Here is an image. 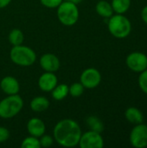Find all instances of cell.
<instances>
[{"mask_svg": "<svg viewBox=\"0 0 147 148\" xmlns=\"http://www.w3.org/2000/svg\"><path fill=\"white\" fill-rule=\"evenodd\" d=\"M27 130L29 134L35 137H41L44 134L46 127L44 122L40 118H31L27 123Z\"/></svg>", "mask_w": 147, "mask_h": 148, "instance_id": "4fadbf2b", "label": "cell"}, {"mask_svg": "<svg viewBox=\"0 0 147 148\" xmlns=\"http://www.w3.org/2000/svg\"><path fill=\"white\" fill-rule=\"evenodd\" d=\"M126 64L130 70L140 73L147 69V56L139 51L132 52L126 56Z\"/></svg>", "mask_w": 147, "mask_h": 148, "instance_id": "52a82bcc", "label": "cell"}, {"mask_svg": "<svg viewBox=\"0 0 147 148\" xmlns=\"http://www.w3.org/2000/svg\"><path fill=\"white\" fill-rule=\"evenodd\" d=\"M141 18H142V20H143V22L147 24V5H146L143 9H142V10H141Z\"/></svg>", "mask_w": 147, "mask_h": 148, "instance_id": "4316f807", "label": "cell"}, {"mask_svg": "<svg viewBox=\"0 0 147 148\" xmlns=\"http://www.w3.org/2000/svg\"><path fill=\"white\" fill-rule=\"evenodd\" d=\"M63 1H67V2H70V3H73L78 4V3H81V1H82V0H63Z\"/></svg>", "mask_w": 147, "mask_h": 148, "instance_id": "f1b7e54d", "label": "cell"}, {"mask_svg": "<svg viewBox=\"0 0 147 148\" xmlns=\"http://www.w3.org/2000/svg\"><path fill=\"white\" fill-rule=\"evenodd\" d=\"M21 147L23 148H40L41 145L37 137L30 135V136L26 137L23 140Z\"/></svg>", "mask_w": 147, "mask_h": 148, "instance_id": "44dd1931", "label": "cell"}, {"mask_svg": "<svg viewBox=\"0 0 147 148\" xmlns=\"http://www.w3.org/2000/svg\"><path fill=\"white\" fill-rule=\"evenodd\" d=\"M85 88L81 82H75L70 85L68 94L73 97H80L83 95Z\"/></svg>", "mask_w": 147, "mask_h": 148, "instance_id": "7402d4cb", "label": "cell"}, {"mask_svg": "<svg viewBox=\"0 0 147 148\" xmlns=\"http://www.w3.org/2000/svg\"><path fill=\"white\" fill-rule=\"evenodd\" d=\"M39 63L41 68L46 72H56L61 65L59 58L51 53H46L40 57Z\"/></svg>", "mask_w": 147, "mask_h": 148, "instance_id": "30bf717a", "label": "cell"}, {"mask_svg": "<svg viewBox=\"0 0 147 148\" xmlns=\"http://www.w3.org/2000/svg\"><path fill=\"white\" fill-rule=\"evenodd\" d=\"M8 40L10 42V43L12 46H17V45H21L23 42L24 40V36H23V33L22 32L21 29H13L8 36Z\"/></svg>", "mask_w": 147, "mask_h": 148, "instance_id": "ffe728a7", "label": "cell"}, {"mask_svg": "<svg viewBox=\"0 0 147 148\" xmlns=\"http://www.w3.org/2000/svg\"><path fill=\"white\" fill-rule=\"evenodd\" d=\"M125 117L128 122L134 124V125L143 123V121H144L143 113L135 107L128 108L125 112Z\"/></svg>", "mask_w": 147, "mask_h": 148, "instance_id": "5bb4252c", "label": "cell"}, {"mask_svg": "<svg viewBox=\"0 0 147 148\" xmlns=\"http://www.w3.org/2000/svg\"><path fill=\"white\" fill-rule=\"evenodd\" d=\"M0 87L3 92L7 95H16L20 91V84L18 81L10 75L5 76L1 80Z\"/></svg>", "mask_w": 147, "mask_h": 148, "instance_id": "7c38bea8", "label": "cell"}, {"mask_svg": "<svg viewBox=\"0 0 147 148\" xmlns=\"http://www.w3.org/2000/svg\"><path fill=\"white\" fill-rule=\"evenodd\" d=\"M129 141L132 147L145 148L147 147V125L139 123L135 125L129 135Z\"/></svg>", "mask_w": 147, "mask_h": 148, "instance_id": "8992f818", "label": "cell"}, {"mask_svg": "<svg viewBox=\"0 0 147 148\" xmlns=\"http://www.w3.org/2000/svg\"><path fill=\"white\" fill-rule=\"evenodd\" d=\"M10 57L16 65L29 67L35 63L36 54L31 48L21 44L12 47L10 52Z\"/></svg>", "mask_w": 147, "mask_h": 148, "instance_id": "3957f363", "label": "cell"}, {"mask_svg": "<svg viewBox=\"0 0 147 148\" xmlns=\"http://www.w3.org/2000/svg\"><path fill=\"white\" fill-rule=\"evenodd\" d=\"M107 28L113 36L118 39H124L131 34L132 23L124 14H116L108 18Z\"/></svg>", "mask_w": 147, "mask_h": 148, "instance_id": "7a4b0ae2", "label": "cell"}, {"mask_svg": "<svg viewBox=\"0 0 147 148\" xmlns=\"http://www.w3.org/2000/svg\"><path fill=\"white\" fill-rule=\"evenodd\" d=\"M63 0H40L41 3L47 7V8H51V9H54V8H57L62 3Z\"/></svg>", "mask_w": 147, "mask_h": 148, "instance_id": "d4e9b609", "label": "cell"}, {"mask_svg": "<svg viewBox=\"0 0 147 148\" xmlns=\"http://www.w3.org/2000/svg\"><path fill=\"white\" fill-rule=\"evenodd\" d=\"M101 82V72L94 68H88L82 71L80 76V82L85 88L93 89L97 88Z\"/></svg>", "mask_w": 147, "mask_h": 148, "instance_id": "ba28073f", "label": "cell"}, {"mask_svg": "<svg viewBox=\"0 0 147 148\" xmlns=\"http://www.w3.org/2000/svg\"><path fill=\"white\" fill-rule=\"evenodd\" d=\"M23 108V100L18 95H11L0 101V117L10 119L20 113Z\"/></svg>", "mask_w": 147, "mask_h": 148, "instance_id": "277c9868", "label": "cell"}, {"mask_svg": "<svg viewBox=\"0 0 147 148\" xmlns=\"http://www.w3.org/2000/svg\"><path fill=\"white\" fill-rule=\"evenodd\" d=\"M11 0H0V9H3L10 4Z\"/></svg>", "mask_w": 147, "mask_h": 148, "instance_id": "83f0119b", "label": "cell"}, {"mask_svg": "<svg viewBox=\"0 0 147 148\" xmlns=\"http://www.w3.org/2000/svg\"><path fill=\"white\" fill-rule=\"evenodd\" d=\"M51 92L53 99L60 101L64 100L68 96L69 92V87L67 84H57Z\"/></svg>", "mask_w": 147, "mask_h": 148, "instance_id": "e0dca14e", "label": "cell"}, {"mask_svg": "<svg viewBox=\"0 0 147 148\" xmlns=\"http://www.w3.org/2000/svg\"><path fill=\"white\" fill-rule=\"evenodd\" d=\"M41 139L39 140V141H40V145H41V147H51L52 145H53V143H54V139L51 137V136H49V135H42L41 137H40Z\"/></svg>", "mask_w": 147, "mask_h": 148, "instance_id": "cb8c5ba5", "label": "cell"}, {"mask_svg": "<svg viewBox=\"0 0 147 148\" xmlns=\"http://www.w3.org/2000/svg\"><path fill=\"white\" fill-rule=\"evenodd\" d=\"M86 122H87L88 127L92 131H95L100 134H101L104 131V124H103L102 121L100 118H98L97 116L92 115V116L88 117L86 120Z\"/></svg>", "mask_w": 147, "mask_h": 148, "instance_id": "d6986e66", "label": "cell"}, {"mask_svg": "<svg viewBox=\"0 0 147 148\" xmlns=\"http://www.w3.org/2000/svg\"><path fill=\"white\" fill-rule=\"evenodd\" d=\"M9 138H10V131L4 127H0V143L5 142Z\"/></svg>", "mask_w": 147, "mask_h": 148, "instance_id": "484cf974", "label": "cell"}, {"mask_svg": "<svg viewBox=\"0 0 147 148\" xmlns=\"http://www.w3.org/2000/svg\"><path fill=\"white\" fill-rule=\"evenodd\" d=\"M138 83L139 88L143 91V93L147 95V69L139 73Z\"/></svg>", "mask_w": 147, "mask_h": 148, "instance_id": "603a6c76", "label": "cell"}, {"mask_svg": "<svg viewBox=\"0 0 147 148\" xmlns=\"http://www.w3.org/2000/svg\"><path fill=\"white\" fill-rule=\"evenodd\" d=\"M131 0H112L111 5L116 14H125L131 7Z\"/></svg>", "mask_w": 147, "mask_h": 148, "instance_id": "ac0fdd59", "label": "cell"}, {"mask_svg": "<svg viewBox=\"0 0 147 148\" xmlns=\"http://www.w3.org/2000/svg\"><path fill=\"white\" fill-rule=\"evenodd\" d=\"M49 107V101L44 96H36L30 101V108L34 112H43Z\"/></svg>", "mask_w": 147, "mask_h": 148, "instance_id": "9a60e30c", "label": "cell"}, {"mask_svg": "<svg viewBox=\"0 0 147 148\" xmlns=\"http://www.w3.org/2000/svg\"><path fill=\"white\" fill-rule=\"evenodd\" d=\"M57 17L60 23L65 26L75 25L79 19V9L77 4L62 1L57 7Z\"/></svg>", "mask_w": 147, "mask_h": 148, "instance_id": "5b68a950", "label": "cell"}, {"mask_svg": "<svg viewBox=\"0 0 147 148\" xmlns=\"http://www.w3.org/2000/svg\"><path fill=\"white\" fill-rule=\"evenodd\" d=\"M78 145L81 148H102L104 140L100 133L89 130L81 134Z\"/></svg>", "mask_w": 147, "mask_h": 148, "instance_id": "9c48e42d", "label": "cell"}, {"mask_svg": "<svg viewBox=\"0 0 147 148\" xmlns=\"http://www.w3.org/2000/svg\"><path fill=\"white\" fill-rule=\"evenodd\" d=\"M57 83V76L54 72H45L38 79V86L44 92H51Z\"/></svg>", "mask_w": 147, "mask_h": 148, "instance_id": "8fae6325", "label": "cell"}, {"mask_svg": "<svg viewBox=\"0 0 147 148\" xmlns=\"http://www.w3.org/2000/svg\"><path fill=\"white\" fill-rule=\"evenodd\" d=\"M81 129L72 119H64L56 123L53 130L54 140L62 147H75L79 144Z\"/></svg>", "mask_w": 147, "mask_h": 148, "instance_id": "6da1fadb", "label": "cell"}, {"mask_svg": "<svg viewBox=\"0 0 147 148\" xmlns=\"http://www.w3.org/2000/svg\"><path fill=\"white\" fill-rule=\"evenodd\" d=\"M96 12L104 18H109L113 15V10L110 3L106 0L99 1L95 5Z\"/></svg>", "mask_w": 147, "mask_h": 148, "instance_id": "2e32d148", "label": "cell"}]
</instances>
